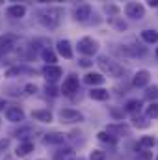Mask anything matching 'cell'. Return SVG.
Returning <instances> with one entry per match:
<instances>
[{"label":"cell","mask_w":158,"mask_h":160,"mask_svg":"<svg viewBox=\"0 0 158 160\" xmlns=\"http://www.w3.org/2000/svg\"><path fill=\"white\" fill-rule=\"evenodd\" d=\"M62 15H63L62 8H47L39 13V21L47 28H56L62 21Z\"/></svg>","instance_id":"obj_1"},{"label":"cell","mask_w":158,"mask_h":160,"mask_svg":"<svg viewBox=\"0 0 158 160\" xmlns=\"http://www.w3.org/2000/svg\"><path fill=\"white\" fill-rule=\"evenodd\" d=\"M97 63H99L101 71H102V73H106L108 77H116V78H119V77L123 75V65H119L117 62L110 60L108 56H99Z\"/></svg>","instance_id":"obj_2"},{"label":"cell","mask_w":158,"mask_h":160,"mask_svg":"<svg viewBox=\"0 0 158 160\" xmlns=\"http://www.w3.org/2000/svg\"><path fill=\"white\" fill-rule=\"evenodd\" d=\"M17 43H19V38L13 36V34L2 36V38H0V56H4V54H7L9 50H13Z\"/></svg>","instance_id":"obj_3"},{"label":"cell","mask_w":158,"mask_h":160,"mask_svg":"<svg viewBox=\"0 0 158 160\" xmlns=\"http://www.w3.org/2000/svg\"><path fill=\"white\" fill-rule=\"evenodd\" d=\"M97 48H99L97 41L91 39V38H84V39L78 41V50L82 54H86V56H93L97 52Z\"/></svg>","instance_id":"obj_4"},{"label":"cell","mask_w":158,"mask_h":160,"mask_svg":"<svg viewBox=\"0 0 158 160\" xmlns=\"http://www.w3.org/2000/svg\"><path fill=\"white\" fill-rule=\"evenodd\" d=\"M125 13L126 17H132V19H141L145 15V8L140 4V2H128L125 6Z\"/></svg>","instance_id":"obj_5"},{"label":"cell","mask_w":158,"mask_h":160,"mask_svg":"<svg viewBox=\"0 0 158 160\" xmlns=\"http://www.w3.org/2000/svg\"><path fill=\"white\" fill-rule=\"evenodd\" d=\"M60 118L63 123H80V121L84 119V116L77 112V110H71V108H63L62 112H60Z\"/></svg>","instance_id":"obj_6"},{"label":"cell","mask_w":158,"mask_h":160,"mask_svg":"<svg viewBox=\"0 0 158 160\" xmlns=\"http://www.w3.org/2000/svg\"><path fill=\"white\" fill-rule=\"evenodd\" d=\"M43 75H45V78L48 80L50 84H54L56 80L62 77V69H60L58 65H47V67L43 69Z\"/></svg>","instance_id":"obj_7"},{"label":"cell","mask_w":158,"mask_h":160,"mask_svg":"<svg viewBox=\"0 0 158 160\" xmlns=\"http://www.w3.org/2000/svg\"><path fill=\"white\" fill-rule=\"evenodd\" d=\"M6 119L13 121V123H19V121L24 119V112L19 106H9V108H6Z\"/></svg>","instance_id":"obj_8"},{"label":"cell","mask_w":158,"mask_h":160,"mask_svg":"<svg viewBox=\"0 0 158 160\" xmlns=\"http://www.w3.org/2000/svg\"><path fill=\"white\" fill-rule=\"evenodd\" d=\"M78 89V78L77 77H67V78L63 80V86H62V91L65 93V95H71V93H75Z\"/></svg>","instance_id":"obj_9"},{"label":"cell","mask_w":158,"mask_h":160,"mask_svg":"<svg viewBox=\"0 0 158 160\" xmlns=\"http://www.w3.org/2000/svg\"><path fill=\"white\" fill-rule=\"evenodd\" d=\"M104 132H108L110 136H112V134H117V136H123V134H125V136H128V134H130V128H128L126 125H123V123H114V125H108Z\"/></svg>","instance_id":"obj_10"},{"label":"cell","mask_w":158,"mask_h":160,"mask_svg":"<svg viewBox=\"0 0 158 160\" xmlns=\"http://www.w3.org/2000/svg\"><path fill=\"white\" fill-rule=\"evenodd\" d=\"M119 54H125V56H141L145 54V48H138V45H123V48H116Z\"/></svg>","instance_id":"obj_11"},{"label":"cell","mask_w":158,"mask_h":160,"mask_svg":"<svg viewBox=\"0 0 158 160\" xmlns=\"http://www.w3.org/2000/svg\"><path fill=\"white\" fill-rule=\"evenodd\" d=\"M89 15H91V6H89V4H80L78 8L75 9V19L80 21V22L86 21Z\"/></svg>","instance_id":"obj_12"},{"label":"cell","mask_w":158,"mask_h":160,"mask_svg":"<svg viewBox=\"0 0 158 160\" xmlns=\"http://www.w3.org/2000/svg\"><path fill=\"white\" fill-rule=\"evenodd\" d=\"M149 78H151L149 71L141 69V71H138L136 77H134V86H136V88H145V86L149 84Z\"/></svg>","instance_id":"obj_13"},{"label":"cell","mask_w":158,"mask_h":160,"mask_svg":"<svg viewBox=\"0 0 158 160\" xmlns=\"http://www.w3.org/2000/svg\"><path fill=\"white\" fill-rule=\"evenodd\" d=\"M63 140H65V136L60 134V132H52V134H47V136L43 138V142H45L47 145H62Z\"/></svg>","instance_id":"obj_14"},{"label":"cell","mask_w":158,"mask_h":160,"mask_svg":"<svg viewBox=\"0 0 158 160\" xmlns=\"http://www.w3.org/2000/svg\"><path fill=\"white\" fill-rule=\"evenodd\" d=\"M84 82H86L87 86H99V84L104 82V77H101V75H97V73H87V75L84 77Z\"/></svg>","instance_id":"obj_15"},{"label":"cell","mask_w":158,"mask_h":160,"mask_svg":"<svg viewBox=\"0 0 158 160\" xmlns=\"http://www.w3.org/2000/svg\"><path fill=\"white\" fill-rule=\"evenodd\" d=\"M58 52L63 56V58H73V50H71V45H69V41H60L58 43Z\"/></svg>","instance_id":"obj_16"},{"label":"cell","mask_w":158,"mask_h":160,"mask_svg":"<svg viewBox=\"0 0 158 160\" xmlns=\"http://www.w3.org/2000/svg\"><path fill=\"white\" fill-rule=\"evenodd\" d=\"M32 118L37 119V121H43V123H48V121H52V114L48 110H34L32 112Z\"/></svg>","instance_id":"obj_17"},{"label":"cell","mask_w":158,"mask_h":160,"mask_svg":"<svg viewBox=\"0 0 158 160\" xmlns=\"http://www.w3.org/2000/svg\"><path fill=\"white\" fill-rule=\"evenodd\" d=\"M24 13H26L24 6H11V8H7V15L13 17V19H21V17H24Z\"/></svg>","instance_id":"obj_18"},{"label":"cell","mask_w":158,"mask_h":160,"mask_svg":"<svg viewBox=\"0 0 158 160\" xmlns=\"http://www.w3.org/2000/svg\"><path fill=\"white\" fill-rule=\"evenodd\" d=\"M89 97H91L93 101H106V99H108V91H106V89H101V88H99V89H91V91H89Z\"/></svg>","instance_id":"obj_19"},{"label":"cell","mask_w":158,"mask_h":160,"mask_svg":"<svg viewBox=\"0 0 158 160\" xmlns=\"http://www.w3.org/2000/svg\"><path fill=\"white\" fill-rule=\"evenodd\" d=\"M30 151H34V143H32V142H24L22 145H19V147H17V151H15V153H17V157H26Z\"/></svg>","instance_id":"obj_20"},{"label":"cell","mask_w":158,"mask_h":160,"mask_svg":"<svg viewBox=\"0 0 158 160\" xmlns=\"http://www.w3.org/2000/svg\"><path fill=\"white\" fill-rule=\"evenodd\" d=\"M141 39L145 41V43H156L158 32H155V30H143V32H141Z\"/></svg>","instance_id":"obj_21"},{"label":"cell","mask_w":158,"mask_h":160,"mask_svg":"<svg viewBox=\"0 0 158 160\" xmlns=\"http://www.w3.org/2000/svg\"><path fill=\"white\" fill-rule=\"evenodd\" d=\"M155 145V138L153 136H143L140 142H138V149H149V147H153Z\"/></svg>","instance_id":"obj_22"},{"label":"cell","mask_w":158,"mask_h":160,"mask_svg":"<svg viewBox=\"0 0 158 160\" xmlns=\"http://www.w3.org/2000/svg\"><path fill=\"white\" fill-rule=\"evenodd\" d=\"M41 56H43V60L48 63V65H54V62H56V54L52 52V50H48V48H45L43 52H41Z\"/></svg>","instance_id":"obj_23"},{"label":"cell","mask_w":158,"mask_h":160,"mask_svg":"<svg viewBox=\"0 0 158 160\" xmlns=\"http://www.w3.org/2000/svg\"><path fill=\"white\" fill-rule=\"evenodd\" d=\"M125 108H126V112H132V114H134V112H140L141 102H140V101H128Z\"/></svg>","instance_id":"obj_24"},{"label":"cell","mask_w":158,"mask_h":160,"mask_svg":"<svg viewBox=\"0 0 158 160\" xmlns=\"http://www.w3.org/2000/svg\"><path fill=\"white\" fill-rule=\"evenodd\" d=\"M97 136H99V140H101V142H106V143H110V145H114V143H116V138H114V136H110V134H108V132H104V130H102V132H99Z\"/></svg>","instance_id":"obj_25"},{"label":"cell","mask_w":158,"mask_h":160,"mask_svg":"<svg viewBox=\"0 0 158 160\" xmlns=\"http://www.w3.org/2000/svg\"><path fill=\"white\" fill-rule=\"evenodd\" d=\"M110 24H112L114 28L121 30V32H123V30H126V24H125L121 19H117V17H112V19H110Z\"/></svg>","instance_id":"obj_26"},{"label":"cell","mask_w":158,"mask_h":160,"mask_svg":"<svg viewBox=\"0 0 158 160\" xmlns=\"http://www.w3.org/2000/svg\"><path fill=\"white\" fill-rule=\"evenodd\" d=\"M104 158H106V153L101 151V149H95V151H91V155H89V160H104Z\"/></svg>","instance_id":"obj_27"},{"label":"cell","mask_w":158,"mask_h":160,"mask_svg":"<svg viewBox=\"0 0 158 160\" xmlns=\"http://www.w3.org/2000/svg\"><path fill=\"white\" fill-rule=\"evenodd\" d=\"M71 155H73V149L65 147V149H62V151L56 155V160H67V157H71Z\"/></svg>","instance_id":"obj_28"},{"label":"cell","mask_w":158,"mask_h":160,"mask_svg":"<svg viewBox=\"0 0 158 160\" xmlns=\"http://www.w3.org/2000/svg\"><path fill=\"white\" fill-rule=\"evenodd\" d=\"M147 118L156 119V118H158V104H151V106L147 108Z\"/></svg>","instance_id":"obj_29"},{"label":"cell","mask_w":158,"mask_h":160,"mask_svg":"<svg viewBox=\"0 0 158 160\" xmlns=\"http://www.w3.org/2000/svg\"><path fill=\"white\" fill-rule=\"evenodd\" d=\"M45 91H47V95H52V97H56L60 91H58V88L54 86V84H47V88H45Z\"/></svg>","instance_id":"obj_30"},{"label":"cell","mask_w":158,"mask_h":160,"mask_svg":"<svg viewBox=\"0 0 158 160\" xmlns=\"http://www.w3.org/2000/svg\"><path fill=\"white\" fill-rule=\"evenodd\" d=\"M134 125L140 127V128H147L149 127V121L143 119V118H134Z\"/></svg>","instance_id":"obj_31"},{"label":"cell","mask_w":158,"mask_h":160,"mask_svg":"<svg viewBox=\"0 0 158 160\" xmlns=\"http://www.w3.org/2000/svg\"><path fill=\"white\" fill-rule=\"evenodd\" d=\"M138 158L136 160H153V153L151 151H138Z\"/></svg>","instance_id":"obj_32"},{"label":"cell","mask_w":158,"mask_h":160,"mask_svg":"<svg viewBox=\"0 0 158 160\" xmlns=\"http://www.w3.org/2000/svg\"><path fill=\"white\" fill-rule=\"evenodd\" d=\"M28 134H34V130L32 128H21V130H17V138H28Z\"/></svg>","instance_id":"obj_33"},{"label":"cell","mask_w":158,"mask_h":160,"mask_svg":"<svg viewBox=\"0 0 158 160\" xmlns=\"http://www.w3.org/2000/svg\"><path fill=\"white\" fill-rule=\"evenodd\" d=\"M156 97H158V88L156 86L149 88V91H147V99H156Z\"/></svg>","instance_id":"obj_34"},{"label":"cell","mask_w":158,"mask_h":160,"mask_svg":"<svg viewBox=\"0 0 158 160\" xmlns=\"http://www.w3.org/2000/svg\"><path fill=\"white\" fill-rule=\"evenodd\" d=\"M80 65H84V67H87V65H91V62H89V60H80Z\"/></svg>","instance_id":"obj_35"},{"label":"cell","mask_w":158,"mask_h":160,"mask_svg":"<svg viewBox=\"0 0 158 160\" xmlns=\"http://www.w3.org/2000/svg\"><path fill=\"white\" fill-rule=\"evenodd\" d=\"M26 91H28V93H34V91H36V86H32V84L26 86Z\"/></svg>","instance_id":"obj_36"},{"label":"cell","mask_w":158,"mask_h":160,"mask_svg":"<svg viewBox=\"0 0 158 160\" xmlns=\"http://www.w3.org/2000/svg\"><path fill=\"white\" fill-rule=\"evenodd\" d=\"M149 6L151 8H158V0H149Z\"/></svg>","instance_id":"obj_37"},{"label":"cell","mask_w":158,"mask_h":160,"mask_svg":"<svg viewBox=\"0 0 158 160\" xmlns=\"http://www.w3.org/2000/svg\"><path fill=\"white\" fill-rule=\"evenodd\" d=\"M7 143H9L7 140H2V142H0V149H4V147H7Z\"/></svg>","instance_id":"obj_38"},{"label":"cell","mask_w":158,"mask_h":160,"mask_svg":"<svg viewBox=\"0 0 158 160\" xmlns=\"http://www.w3.org/2000/svg\"><path fill=\"white\" fill-rule=\"evenodd\" d=\"M4 106H6V102H4V99H0V110H2Z\"/></svg>","instance_id":"obj_39"},{"label":"cell","mask_w":158,"mask_h":160,"mask_svg":"<svg viewBox=\"0 0 158 160\" xmlns=\"http://www.w3.org/2000/svg\"><path fill=\"white\" fill-rule=\"evenodd\" d=\"M156 56H158V48H156Z\"/></svg>","instance_id":"obj_40"},{"label":"cell","mask_w":158,"mask_h":160,"mask_svg":"<svg viewBox=\"0 0 158 160\" xmlns=\"http://www.w3.org/2000/svg\"><path fill=\"white\" fill-rule=\"evenodd\" d=\"M6 160H11V158H6Z\"/></svg>","instance_id":"obj_41"},{"label":"cell","mask_w":158,"mask_h":160,"mask_svg":"<svg viewBox=\"0 0 158 160\" xmlns=\"http://www.w3.org/2000/svg\"><path fill=\"white\" fill-rule=\"evenodd\" d=\"M156 160H158V158H156Z\"/></svg>","instance_id":"obj_42"}]
</instances>
